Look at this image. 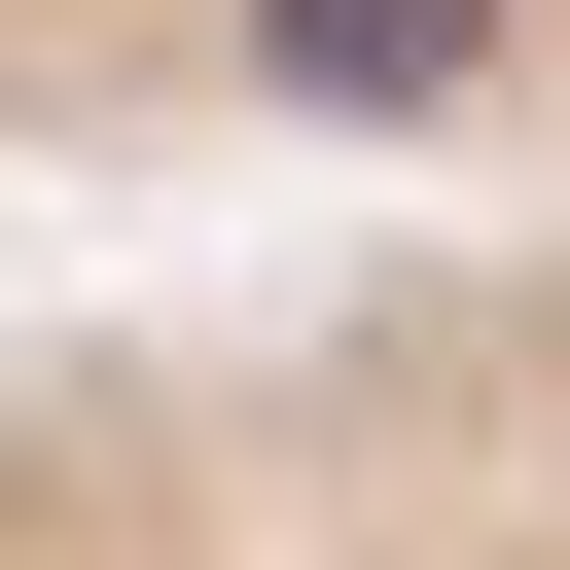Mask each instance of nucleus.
<instances>
[{
    "label": "nucleus",
    "instance_id": "obj_1",
    "mask_svg": "<svg viewBox=\"0 0 570 570\" xmlns=\"http://www.w3.org/2000/svg\"><path fill=\"white\" fill-rule=\"evenodd\" d=\"M0 178H71V214L570 178V0H0Z\"/></svg>",
    "mask_w": 570,
    "mask_h": 570
}]
</instances>
